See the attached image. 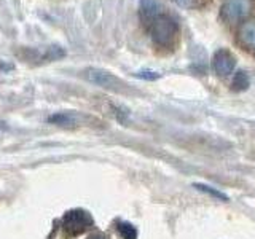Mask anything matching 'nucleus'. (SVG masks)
<instances>
[{
    "label": "nucleus",
    "mask_w": 255,
    "mask_h": 239,
    "mask_svg": "<svg viewBox=\"0 0 255 239\" xmlns=\"http://www.w3.org/2000/svg\"><path fill=\"white\" fill-rule=\"evenodd\" d=\"M82 77L96 86H101L104 90L118 93V94H131L132 90L123 78L117 77L115 74H112L109 70H104L99 67H86L82 72Z\"/></svg>",
    "instance_id": "obj_1"
},
{
    "label": "nucleus",
    "mask_w": 255,
    "mask_h": 239,
    "mask_svg": "<svg viewBox=\"0 0 255 239\" xmlns=\"http://www.w3.org/2000/svg\"><path fill=\"white\" fill-rule=\"evenodd\" d=\"M145 27L148 29L153 43L166 48L174 42L179 30V24L175 21V18H172L169 13L164 11L159 16H156L155 19H151Z\"/></svg>",
    "instance_id": "obj_2"
},
{
    "label": "nucleus",
    "mask_w": 255,
    "mask_h": 239,
    "mask_svg": "<svg viewBox=\"0 0 255 239\" xmlns=\"http://www.w3.org/2000/svg\"><path fill=\"white\" fill-rule=\"evenodd\" d=\"M94 225V220L91 214L85 209H72L64 214L62 217V230L69 236L83 235Z\"/></svg>",
    "instance_id": "obj_3"
},
{
    "label": "nucleus",
    "mask_w": 255,
    "mask_h": 239,
    "mask_svg": "<svg viewBox=\"0 0 255 239\" xmlns=\"http://www.w3.org/2000/svg\"><path fill=\"white\" fill-rule=\"evenodd\" d=\"M249 0H227L220 8V18L225 22H236L249 13Z\"/></svg>",
    "instance_id": "obj_4"
},
{
    "label": "nucleus",
    "mask_w": 255,
    "mask_h": 239,
    "mask_svg": "<svg viewBox=\"0 0 255 239\" xmlns=\"http://www.w3.org/2000/svg\"><path fill=\"white\" fill-rule=\"evenodd\" d=\"M236 67V58L227 48H219L217 51L212 56V69L217 75L227 77L230 74H233V70Z\"/></svg>",
    "instance_id": "obj_5"
},
{
    "label": "nucleus",
    "mask_w": 255,
    "mask_h": 239,
    "mask_svg": "<svg viewBox=\"0 0 255 239\" xmlns=\"http://www.w3.org/2000/svg\"><path fill=\"white\" fill-rule=\"evenodd\" d=\"M91 121H96V120L85 114H80V112H58V114L48 118V123H53L62 127H75L80 124H88Z\"/></svg>",
    "instance_id": "obj_6"
},
{
    "label": "nucleus",
    "mask_w": 255,
    "mask_h": 239,
    "mask_svg": "<svg viewBox=\"0 0 255 239\" xmlns=\"http://www.w3.org/2000/svg\"><path fill=\"white\" fill-rule=\"evenodd\" d=\"M164 11L166 8L159 0H139V16L143 26H147L151 19H155Z\"/></svg>",
    "instance_id": "obj_7"
},
{
    "label": "nucleus",
    "mask_w": 255,
    "mask_h": 239,
    "mask_svg": "<svg viewBox=\"0 0 255 239\" xmlns=\"http://www.w3.org/2000/svg\"><path fill=\"white\" fill-rule=\"evenodd\" d=\"M239 38L247 46H255V21L244 22L239 27Z\"/></svg>",
    "instance_id": "obj_8"
},
{
    "label": "nucleus",
    "mask_w": 255,
    "mask_h": 239,
    "mask_svg": "<svg viewBox=\"0 0 255 239\" xmlns=\"http://www.w3.org/2000/svg\"><path fill=\"white\" fill-rule=\"evenodd\" d=\"M193 188H196L198 191H203V193L209 195V196H212V198H215V199H220V201H223V203L230 201L228 195H225V193H223V191H220L219 188H214V187H211V185H207V183H199V182H196V183H193Z\"/></svg>",
    "instance_id": "obj_9"
},
{
    "label": "nucleus",
    "mask_w": 255,
    "mask_h": 239,
    "mask_svg": "<svg viewBox=\"0 0 255 239\" xmlns=\"http://www.w3.org/2000/svg\"><path fill=\"white\" fill-rule=\"evenodd\" d=\"M231 88L235 91H244L249 88V77L244 70H239L233 75V82H231Z\"/></svg>",
    "instance_id": "obj_10"
},
{
    "label": "nucleus",
    "mask_w": 255,
    "mask_h": 239,
    "mask_svg": "<svg viewBox=\"0 0 255 239\" xmlns=\"http://www.w3.org/2000/svg\"><path fill=\"white\" fill-rule=\"evenodd\" d=\"M117 230H118V233L122 235L123 239H137V228H135L132 223L120 222Z\"/></svg>",
    "instance_id": "obj_11"
},
{
    "label": "nucleus",
    "mask_w": 255,
    "mask_h": 239,
    "mask_svg": "<svg viewBox=\"0 0 255 239\" xmlns=\"http://www.w3.org/2000/svg\"><path fill=\"white\" fill-rule=\"evenodd\" d=\"M137 78H142V80H158L161 78V74H158L155 70H142V72H135L134 74Z\"/></svg>",
    "instance_id": "obj_12"
},
{
    "label": "nucleus",
    "mask_w": 255,
    "mask_h": 239,
    "mask_svg": "<svg viewBox=\"0 0 255 239\" xmlns=\"http://www.w3.org/2000/svg\"><path fill=\"white\" fill-rule=\"evenodd\" d=\"M172 2L180 8H190L195 3V0H172Z\"/></svg>",
    "instance_id": "obj_13"
},
{
    "label": "nucleus",
    "mask_w": 255,
    "mask_h": 239,
    "mask_svg": "<svg viewBox=\"0 0 255 239\" xmlns=\"http://www.w3.org/2000/svg\"><path fill=\"white\" fill-rule=\"evenodd\" d=\"M14 66H13V64H6L5 61H0V69H2V70H8V69H13Z\"/></svg>",
    "instance_id": "obj_14"
},
{
    "label": "nucleus",
    "mask_w": 255,
    "mask_h": 239,
    "mask_svg": "<svg viewBox=\"0 0 255 239\" xmlns=\"http://www.w3.org/2000/svg\"><path fill=\"white\" fill-rule=\"evenodd\" d=\"M88 239H109L106 235H102V233H96V235H91Z\"/></svg>",
    "instance_id": "obj_15"
}]
</instances>
